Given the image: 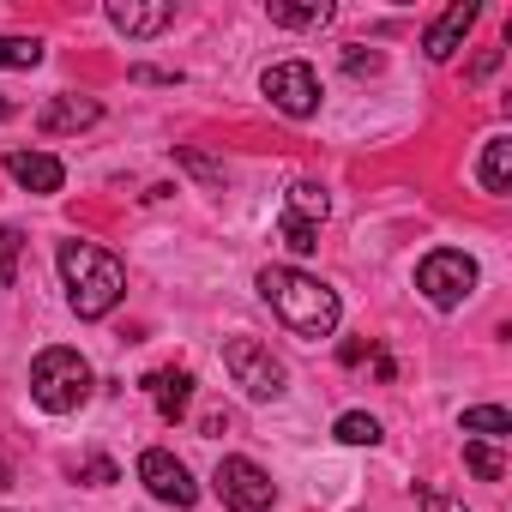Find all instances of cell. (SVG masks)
<instances>
[{
	"instance_id": "cell-1",
	"label": "cell",
	"mask_w": 512,
	"mask_h": 512,
	"mask_svg": "<svg viewBox=\"0 0 512 512\" xmlns=\"http://www.w3.org/2000/svg\"><path fill=\"white\" fill-rule=\"evenodd\" d=\"M260 296L272 302V314L296 338H332V326H338V290H326L320 278H308L296 266H266L260 272Z\"/></svg>"
},
{
	"instance_id": "cell-2",
	"label": "cell",
	"mask_w": 512,
	"mask_h": 512,
	"mask_svg": "<svg viewBox=\"0 0 512 512\" xmlns=\"http://www.w3.org/2000/svg\"><path fill=\"white\" fill-rule=\"evenodd\" d=\"M61 278H67V296H73V314L79 320H103L121 296H127V272L109 247L97 241H67L61 247Z\"/></svg>"
},
{
	"instance_id": "cell-3",
	"label": "cell",
	"mask_w": 512,
	"mask_h": 512,
	"mask_svg": "<svg viewBox=\"0 0 512 512\" xmlns=\"http://www.w3.org/2000/svg\"><path fill=\"white\" fill-rule=\"evenodd\" d=\"M31 398H37L49 416L79 410V404L91 398V362H85L79 350H67V344L43 350V356L31 362Z\"/></svg>"
},
{
	"instance_id": "cell-4",
	"label": "cell",
	"mask_w": 512,
	"mask_h": 512,
	"mask_svg": "<svg viewBox=\"0 0 512 512\" xmlns=\"http://www.w3.org/2000/svg\"><path fill=\"white\" fill-rule=\"evenodd\" d=\"M223 368L247 398H284V362L260 344V338H229L223 344Z\"/></svg>"
},
{
	"instance_id": "cell-5",
	"label": "cell",
	"mask_w": 512,
	"mask_h": 512,
	"mask_svg": "<svg viewBox=\"0 0 512 512\" xmlns=\"http://www.w3.org/2000/svg\"><path fill=\"white\" fill-rule=\"evenodd\" d=\"M416 290L434 308H458L476 290V260H470V253H458V247H434L428 260L416 266Z\"/></svg>"
},
{
	"instance_id": "cell-6",
	"label": "cell",
	"mask_w": 512,
	"mask_h": 512,
	"mask_svg": "<svg viewBox=\"0 0 512 512\" xmlns=\"http://www.w3.org/2000/svg\"><path fill=\"white\" fill-rule=\"evenodd\" d=\"M211 488H217V500H223L229 512H266V506L278 500L272 476L253 464V458H223L217 476H211Z\"/></svg>"
},
{
	"instance_id": "cell-7",
	"label": "cell",
	"mask_w": 512,
	"mask_h": 512,
	"mask_svg": "<svg viewBox=\"0 0 512 512\" xmlns=\"http://www.w3.org/2000/svg\"><path fill=\"white\" fill-rule=\"evenodd\" d=\"M260 91H266L284 115H296V121L320 109V79H314V67H308V61H278V67H266Z\"/></svg>"
},
{
	"instance_id": "cell-8",
	"label": "cell",
	"mask_w": 512,
	"mask_h": 512,
	"mask_svg": "<svg viewBox=\"0 0 512 512\" xmlns=\"http://www.w3.org/2000/svg\"><path fill=\"white\" fill-rule=\"evenodd\" d=\"M139 482H145L163 506H181V512L199 500V482H193V476H187V464H181L175 452H163V446H151V452L139 458Z\"/></svg>"
},
{
	"instance_id": "cell-9",
	"label": "cell",
	"mask_w": 512,
	"mask_h": 512,
	"mask_svg": "<svg viewBox=\"0 0 512 512\" xmlns=\"http://www.w3.org/2000/svg\"><path fill=\"white\" fill-rule=\"evenodd\" d=\"M109 25L121 37H157L175 25V7L169 0H109Z\"/></svg>"
},
{
	"instance_id": "cell-10",
	"label": "cell",
	"mask_w": 512,
	"mask_h": 512,
	"mask_svg": "<svg viewBox=\"0 0 512 512\" xmlns=\"http://www.w3.org/2000/svg\"><path fill=\"white\" fill-rule=\"evenodd\" d=\"M476 25V0H452V7L428 25V37H422V49H428V61H452V49L464 43V31Z\"/></svg>"
},
{
	"instance_id": "cell-11",
	"label": "cell",
	"mask_w": 512,
	"mask_h": 512,
	"mask_svg": "<svg viewBox=\"0 0 512 512\" xmlns=\"http://www.w3.org/2000/svg\"><path fill=\"white\" fill-rule=\"evenodd\" d=\"M7 175H13L25 193H61V181H67L61 157H49V151H13V157H7Z\"/></svg>"
},
{
	"instance_id": "cell-12",
	"label": "cell",
	"mask_w": 512,
	"mask_h": 512,
	"mask_svg": "<svg viewBox=\"0 0 512 512\" xmlns=\"http://www.w3.org/2000/svg\"><path fill=\"white\" fill-rule=\"evenodd\" d=\"M145 392H151L163 422H181L187 404H193V374L187 368H157V374H145Z\"/></svg>"
},
{
	"instance_id": "cell-13",
	"label": "cell",
	"mask_w": 512,
	"mask_h": 512,
	"mask_svg": "<svg viewBox=\"0 0 512 512\" xmlns=\"http://www.w3.org/2000/svg\"><path fill=\"white\" fill-rule=\"evenodd\" d=\"M103 115V103L97 97H49L43 103V115H37V127L55 139V133H79V127H91Z\"/></svg>"
},
{
	"instance_id": "cell-14",
	"label": "cell",
	"mask_w": 512,
	"mask_h": 512,
	"mask_svg": "<svg viewBox=\"0 0 512 512\" xmlns=\"http://www.w3.org/2000/svg\"><path fill=\"white\" fill-rule=\"evenodd\" d=\"M326 211H332V199H326V187H320V181H296V187H290V211H284V217H296V223L320 229V223H326Z\"/></svg>"
},
{
	"instance_id": "cell-15",
	"label": "cell",
	"mask_w": 512,
	"mask_h": 512,
	"mask_svg": "<svg viewBox=\"0 0 512 512\" xmlns=\"http://www.w3.org/2000/svg\"><path fill=\"white\" fill-rule=\"evenodd\" d=\"M482 187L488 193H506L512 187V139H488V151H482Z\"/></svg>"
},
{
	"instance_id": "cell-16",
	"label": "cell",
	"mask_w": 512,
	"mask_h": 512,
	"mask_svg": "<svg viewBox=\"0 0 512 512\" xmlns=\"http://www.w3.org/2000/svg\"><path fill=\"white\" fill-rule=\"evenodd\" d=\"M464 434H476V440H506L512 434V416L500 410V404H476V410H464Z\"/></svg>"
},
{
	"instance_id": "cell-17",
	"label": "cell",
	"mask_w": 512,
	"mask_h": 512,
	"mask_svg": "<svg viewBox=\"0 0 512 512\" xmlns=\"http://www.w3.org/2000/svg\"><path fill=\"white\" fill-rule=\"evenodd\" d=\"M332 19V7L326 0H302V7H290V0H272V25H290V31H302V25H326Z\"/></svg>"
},
{
	"instance_id": "cell-18",
	"label": "cell",
	"mask_w": 512,
	"mask_h": 512,
	"mask_svg": "<svg viewBox=\"0 0 512 512\" xmlns=\"http://www.w3.org/2000/svg\"><path fill=\"white\" fill-rule=\"evenodd\" d=\"M464 464H470L482 482H500V476H506V458H500L488 440H464Z\"/></svg>"
},
{
	"instance_id": "cell-19",
	"label": "cell",
	"mask_w": 512,
	"mask_h": 512,
	"mask_svg": "<svg viewBox=\"0 0 512 512\" xmlns=\"http://www.w3.org/2000/svg\"><path fill=\"white\" fill-rule=\"evenodd\" d=\"M338 440L344 446H374L380 440V422L368 410H350V416H338Z\"/></svg>"
},
{
	"instance_id": "cell-20",
	"label": "cell",
	"mask_w": 512,
	"mask_h": 512,
	"mask_svg": "<svg viewBox=\"0 0 512 512\" xmlns=\"http://www.w3.org/2000/svg\"><path fill=\"white\" fill-rule=\"evenodd\" d=\"M43 43L37 37H0V67H37Z\"/></svg>"
},
{
	"instance_id": "cell-21",
	"label": "cell",
	"mask_w": 512,
	"mask_h": 512,
	"mask_svg": "<svg viewBox=\"0 0 512 512\" xmlns=\"http://www.w3.org/2000/svg\"><path fill=\"white\" fill-rule=\"evenodd\" d=\"M19 229H0V290H7L13 284V266H19Z\"/></svg>"
},
{
	"instance_id": "cell-22",
	"label": "cell",
	"mask_w": 512,
	"mask_h": 512,
	"mask_svg": "<svg viewBox=\"0 0 512 512\" xmlns=\"http://www.w3.org/2000/svg\"><path fill=\"white\" fill-rule=\"evenodd\" d=\"M284 247H290V253H314V247H320V229H308V223L284 217Z\"/></svg>"
},
{
	"instance_id": "cell-23",
	"label": "cell",
	"mask_w": 512,
	"mask_h": 512,
	"mask_svg": "<svg viewBox=\"0 0 512 512\" xmlns=\"http://www.w3.org/2000/svg\"><path fill=\"white\" fill-rule=\"evenodd\" d=\"M344 67L362 79V73H380V55H362V49H350V55H344Z\"/></svg>"
},
{
	"instance_id": "cell-24",
	"label": "cell",
	"mask_w": 512,
	"mask_h": 512,
	"mask_svg": "<svg viewBox=\"0 0 512 512\" xmlns=\"http://www.w3.org/2000/svg\"><path fill=\"white\" fill-rule=\"evenodd\" d=\"M85 482H91V488L115 482V464H109V458H91V464H85Z\"/></svg>"
},
{
	"instance_id": "cell-25",
	"label": "cell",
	"mask_w": 512,
	"mask_h": 512,
	"mask_svg": "<svg viewBox=\"0 0 512 512\" xmlns=\"http://www.w3.org/2000/svg\"><path fill=\"white\" fill-rule=\"evenodd\" d=\"M422 512H464L458 500H446V494H422Z\"/></svg>"
},
{
	"instance_id": "cell-26",
	"label": "cell",
	"mask_w": 512,
	"mask_h": 512,
	"mask_svg": "<svg viewBox=\"0 0 512 512\" xmlns=\"http://www.w3.org/2000/svg\"><path fill=\"white\" fill-rule=\"evenodd\" d=\"M7 115H13V103H7V97H0V121H7Z\"/></svg>"
},
{
	"instance_id": "cell-27",
	"label": "cell",
	"mask_w": 512,
	"mask_h": 512,
	"mask_svg": "<svg viewBox=\"0 0 512 512\" xmlns=\"http://www.w3.org/2000/svg\"><path fill=\"white\" fill-rule=\"evenodd\" d=\"M0 488H7V464H0Z\"/></svg>"
}]
</instances>
